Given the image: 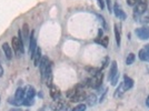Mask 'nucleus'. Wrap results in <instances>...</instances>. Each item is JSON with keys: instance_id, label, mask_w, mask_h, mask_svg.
I'll return each instance as SVG.
<instances>
[{"instance_id": "obj_1", "label": "nucleus", "mask_w": 149, "mask_h": 111, "mask_svg": "<svg viewBox=\"0 0 149 111\" xmlns=\"http://www.w3.org/2000/svg\"><path fill=\"white\" fill-rule=\"evenodd\" d=\"M102 79H104V74L98 72V74H93V78L87 79V82L85 85H87L88 87H91V88H95V89H98L102 85Z\"/></svg>"}, {"instance_id": "obj_2", "label": "nucleus", "mask_w": 149, "mask_h": 111, "mask_svg": "<svg viewBox=\"0 0 149 111\" xmlns=\"http://www.w3.org/2000/svg\"><path fill=\"white\" fill-rule=\"evenodd\" d=\"M147 10V2H138L136 6H135V9H134V18L138 19L140 17V15L143 13Z\"/></svg>"}, {"instance_id": "obj_3", "label": "nucleus", "mask_w": 149, "mask_h": 111, "mask_svg": "<svg viewBox=\"0 0 149 111\" xmlns=\"http://www.w3.org/2000/svg\"><path fill=\"white\" fill-rule=\"evenodd\" d=\"M135 33L140 40H147V39H149V27L137 28L135 30Z\"/></svg>"}, {"instance_id": "obj_4", "label": "nucleus", "mask_w": 149, "mask_h": 111, "mask_svg": "<svg viewBox=\"0 0 149 111\" xmlns=\"http://www.w3.org/2000/svg\"><path fill=\"white\" fill-rule=\"evenodd\" d=\"M36 49H37V39L35 37V32L32 31L30 35V40H29V55L31 58L35 55Z\"/></svg>"}, {"instance_id": "obj_5", "label": "nucleus", "mask_w": 149, "mask_h": 111, "mask_svg": "<svg viewBox=\"0 0 149 111\" xmlns=\"http://www.w3.org/2000/svg\"><path fill=\"white\" fill-rule=\"evenodd\" d=\"M49 63L50 62L47 57H42V58H41V61L39 63V69H40V74H41V78H42V79H44L46 70H47V67H48Z\"/></svg>"}, {"instance_id": "obj_6", "label": "nucleus", "mask_w": 149, "mask_h": 111, "mask_svg": "<svg viewBox=\"0 0 149 111\" xmlns=\"http://www.w3.org/2000/svg\"><path fill=\"white\" fill-rule=\"evenodd\" d=\"M72 92H74V94L71 97V101H74V102H78V101L86 99V93L82 90H76L74 89V91H72Z\"/></svg>"}, {"instance_id": "obj_7", "label": "nucleus", "mask_w": 149, "mask_h": 111, "mask_svg": "<svg viewBox=\"0 0 149 111\" xmlns=\"http://www.w3.org/2000/svg\"><path fill=\"white\" fill-rule=\"evenodd\" d=\"M25 97H26L25 89H22V88H18V89H17V91H16V93H15V99L18 101L20 105H22V101H24Z\"/></svg>"}, {"instance_id": "obj_8", "label": "nucleus", "mask_w": 149, "mask_h": 111, "mask_svg": "<svg viewBox=\"0 0 149 111\" xmlns=\"http://www.w3.org/2000/svg\"><path fill=\"white\" fill-rule=\"evenodd\" d=\"M113 12H115V16L120 19V20H126V13L117 3L113 6Z\"/></svg>"}, {"instance_id": "obj_9", "label": "nucleus", "mask_w": 149, "mask_h": 111, "mask_svg": "<svg viewBox=\"0 0 149 111\" xmlns=\"http://www.w3.org/2000/svg\"><path fill=\"white\" fill-rule=\"evenodd\" d=\"M2 50H3V53H5V56H6V58L8 60L13 59V48L8 43H3L2 44Z\"/></svg>"}, {"instance_id": "obj_10", "label": "nucleus", "mask_w": 149, "mask_h": 111, "mask_svg": "<svg viewBox=\"0 0 149 111\" xmlns=\"http://www.w3.org/2000/svg\"><path fill=\"white\" fill-rule=\"evenodd\" d=\"M118 67H117V62L116 61H112L111 65H110V71H109V74H108V78L109 80H111L112 78L118 74Z\"/></svg>"}, {"instance_id": "obj_11", "label": "nucleus", "mask_w": 149, "mask_h": 111, "mask_svg": "<svg viewBox=\"0 0 149 111\" xmlns=\"http://www.w3.org/2000/svg\"><path fill=\"white\" fill-rule=\"evenodd\" d=\"M123 85H124L125 90H126V91H128L129 89H131V88L134 87V80L131 79L130 77H128V76H125Z\"/></svg>"}, {"instance_id": "obj_12", "label": "nucleus", "mask_w": 149, "mask_h": 111, "mask_svg": "<svg viewBox=\"0 0 149 111\" xmlns=\"http://www.w3.org/2000/svg\"><path fill=\"white\" fill-rule=\"evenodd\" d=\"M41 58H42V57H41V49H40L39 47H37L35 55H33V57L31 58V59L33 60L35 66H39V63H40V61H41Z\"/></svg>"}, {"instance_id": "obj_13", "label": "nucleus", "mask_w": 149, "mask_h": 111, "mask_svg": "<svg viewBox=\"0 0 149 111\" xmlns=\"http://www.w3.org/2000/svg\"><path fill=\"white\" fill-rule=\"evenodd\" d=\"M50 96H51V98L54 99L55 101L56 100H60V91L57 89L56 87H50Z\"/></svg>"}, {"instance_id": "obj_14", "label": "nucleus", "mask_w": 149, "mask_h": 111, "mask_svg": "<svg viewBox=\"0 0 149 111\" xmlns=\"http://www.w3.org/2000/svg\"><path fill=\"white\" fill-rule=\"evenodd\" d=\"M139 22H140L141 25H147V24H149V10H146L145 12L140 15V17H139Z\"/></svg>"}, {"instance_id": "obj_15", "label": "nucleus", "mask_w": 149, "mask_h": 111, "mask_svg": "<svg viewBox=\"0 0 149 111\" xmlns=\"http://www.w3.org/2000/svg\"><path fill=\"white\" fill-rule=\"evenodd\" d=\"M35 94H36V90L32 86H28L26 89V97L25 98L28 99H33L35 98Z\"/></svg>"}, {"instance_id": "obj_16", "label": "nucleus", "mask_w": 149, "mask_h": 111, "mask_svg": "<svg viewBox=\"0 0 149 111\" xmlns=\"http://www.w3.org/2000/svg\"><path fill=\"white\" fill-rule=\"evenodd\" d=\"M65 105H65V102H63V101H61V100H56V101L51 105V108H52V110L59 111L60 109H62Z\"/></svg>"}, {"instance_id": "obj_17", "label": "nucleus", "mask_w": 149, "mask_h": 111, "mask_svg": "<svg viewBox=\"0 0 149 111\" xmlns=\"http://www.w3.org/2000/svg\"><path fill=\"white\" fill-rule=\"evenodd\" d=\"M138 56H139V59L140 60H143V61H149V53L145 49L140 50Z\"/></svg>"}, {"instance_id": "obj_18", "label": "nucleus", "mask_w": 149, "mask_h": 111, "mask_svg": "<svg viewBox=\"0 0 149 111\" xmlns=\"http://www.w3.org/2000/svg\"><path fill=\"white\" fill-rule=\"evenodd\" d=\"M115 28V37H116V42H117V46L120 47V42H121V38H120V31H119V27L118 25L113 26Z\"/></svg>"}, {"instance_id": "obj_19", "label": "nucleus", "mask_w": 149, "mask_h": 111, "mask_svg": "<svg viewBox=\"0 0 149 111\" xmlns=\"http://www.w3.org/2000/svg\"><path fill=\"white\" fill-rule=\"evenodd\" d=\"M21 32H22V38L24 40H27L29 38V26L25 24L22 26V29H21Z\"/></svg>"}, {"instance_id": "obj_20", "label": "nucleus", "mask_w": 149, "mask_h": 111, "mask_svg": "<svg viewBox=\"0 0 149 111\" xmlns=\"http://www.w3.org/2000/svg\"><path fill=\"white\" fill-rule=\"evenodd\" d=\"M86 100H87V103L89 105H95L97 103V97L95 94H89V96H87Z\"/></svg>"}, {"instance_id": "obj_21", "label": "nucleus", "mask_w": 149, "mask_h": 111, "mask_svg": "<svg viewBox=\"0 0 149 111\" xmlns=\"http://www.w3.org/2000/svg\"><path fill=\"white\" fill-rule=\"evenodd\" d=\"M135 55L134 53H129V55L127 56V59H126V65L127 66H130V65H132L134 63V61H135Z\"/></svg>"}, {"instance_id": "obj_22", "label": "nucleus", "mask_w": 149, "mask_h": 111, "mask_svg": "<svg viewBox=\"0 0 149 111\" xmlns=\"http://www.w3.org/2000/svg\"><path fill=\"white\" fill-rule=\"evenodd\" d=\"M96 42L100 43L101 46H104L105 48H107V46H108V37H104V38H98L97 40H96Z\"/></svg>"}, {"instance_id": "obj_23", "label": "nucleus", "mask_w": 149, "mask_h": 111, "mask_svg": "<svg viewBox=\"0 0 149 111\" xmlns=\"http://www.w3.org/2000/svg\"><path fill=\"white\" fill-rule=\"evenodd\" d=\"M125 91H126V90H125V88H124V85H123V82H121V83H120V86L118 87V88H117V90H116V93H115V97H120V96H121V94H123V93L125 92Z\"/></svg>"}, {"instance_id": "obj_24", "label": "nucleus", "mask_w": 149, "mask_h": 111, "mask_svg": "<svg viewBox=\"0 0 149 111\" xmlns=\"http://www.w3.org/2000/svg\"><path fill=\"white\" fill-rule=\"evenodd\" d=\"M33 103H35V100H33V99L25 98V99H24V101H22V105H27V107H29V105H32Z\"/></svg>"}, {"instance_id": "obj_25", "label": "nucleus", "mask_w": 149, "mask_h": 111, "mask_svg": "<svg viewBox=\"0 0 149 111\" xmlns=\"http://www.w3.org/2000/svg\"><path fill=\"white\" fill-rule=\"evenodd\" d=\"M86 109H87L86 105L81 103V105H78L77 107H74V109H72V111H86Z\"/></svg>"}, {"instance_id": "obj_26", "label": "nucleus", "mask_w": 149, "mask_h": 111, "mask_svg": "<svg viewBox=\"0 0 149 111\" xmlns=\"http://www.w3.org/2000/svg\"><path fill=\"white\" fill-rule=\"evenodd\" d=\"M118 79H119V72L116 74L113 78H112L111 80H110V82H111L112 86H116V85H117V82H118Z\"/></svg>"}, {"instance_id": "obj_27", "label": "nucleus", "mask_w": 149, "mask_h": 111, "mask_svg": "<svg viewBox=\"0 0 149 111\" xmlns=\"http://www.w3.org/2000/svg\"><path fill=\"white\" fill-rule=\"evenodd\" d=\"M137 3H138V1H137V0H127V5H128V6L135 7Z\"/></svg>"}, {"instance_id": "obj_28", "label": "nucleus", "mask_w": 149, "mask_h": 111, "mask_svg": "<svg viewBox=\"0 0 149 111\" xmlns=\"http://www.w3.org/2000/svg\"><path fill=\"white\" fill-rule=\"evenodd\" d=\"M8 102H9V103H11V105H20V103H19L18 101H17V100H16V99L15 98H10L9 99V100H8Z\"/></svg>"}, {"instance_id": "obj_29", "label": "nucleus", "mask_w": 149, "mask_h": 111, "mask_svg": "<svg viewBox=\"0 0 149 111\" xmlns=\"http://www.w3.org/2000/svg\"><path fill=\"white\" fill-rule=\"evenodd\" d=\"M98 1V6H99V8L102 10L104 8H105V2H104V0H97Z\"/></svg>"}, {"instance_id": "obj_30", "label": "nucleus", "mask_w": 149, "mask_h": 111, "mask_svg": "<svg viewBox=\"0 0 149 111\" xmlns=\"http://www.w3.org/2000/svg\"><path fill=\"white\" fill-rule=\"evenodd\" d=\"M106 1H107V6H108V10H109V12H112L111 0H106Z\"/></svg>"}, {"instance_id": "obj_31", "label": "nucleus", "mask_w": 149, "mask_h": 111, "mask_svg": "<svg viewBox=\"0 0 149 111\" xmlns=\"http://www.w3.org/2000/svg\"><path fill=\"white\" fill-rule=\"evenodd\" d=\"M108 60H109V59H108V57H107V58H105V61L102 62L101 69H104V68H106V67H107V65H108Z\"/></svg>"}, {"instance_id": "obj_32", "label": "nucleus", "mask_w": 149, "mask_h": 111, "mask_svg": "<svg viewBox=\"0 0 149 111\" xmlns=\"http://www.w3.org/2000/svg\"><path fill=\"white\" fill-rule=\"evenodd\" d=\"M3 74V68H2V66H1V63H0V77Z\"/></svg>"}, {"instance_id": "obj_33", "label": "nucleus", "mask_w": 149, "mask_h": 111, "mask_svg": "<svg viewBox=\"0 0 149 111\" xmlns=\"http://www.w3.org/2000/svg\"><path fill=\"white\" fill-rule=\"evenodd\" d=\"M143 49L146 50V51H147V52L149 53V43H148V44H146V46H145V48H143Z\"/></svg>"}, {"instance_id": "obj_34", "label": "nucleus", "mask_w": 149, "mask_h": 111, "mask_svg": "<svg viewBox=\"0 0 149 111\" xmlns=\"http://www.w3.org/2000/svg\"><path fill=\"white\" fill-rule=\"evenodd\" d=\"M9 111H21V109H19V108H13V109H10Z\"/></svg>"}, {"instance_id": "obj_35", "label": "nucleus", "mask_w": 149, "mask_h": 111, "mask_svg": "<svg viewBox=\"0 0 149 111\" xmlns=\"http://www.w3.org/2000/svg\"><path fill=\"white\" fill-rule=\"evenodd\" d=\"M59 111H69V109L67 108V107H63V108H62V109H60Z\"/></svg>"}, {"instance_id": "obj_36", "label": "nucleus", "mask_w": 149, "mask_h": 111, "mask_svg": "<svg viewBox=\"0 0 149 111\" xmlns=\"http://www.w3.org/2000/svg\"><path fill=\"white\" fill-rule=\"evenodd\" d=\"M146 105H147V107H149V96L146 99Z\"/></svg>"}, {"instance_id": "obj_37", "label": "nucleus", "mask_w": 149, "mask_h": 111, "mask_svg": "<svg viewBox=\"0 0 149 111\" xmlns=\"http://www.w3.org/2000/svg\"><path fill=\"white\" fill-rule=\"evenodd\" d=\"M39 111H45V109H44V108H42V109H40V110H39Z\"/></svg>"}, {"instance_id": "obj_38", "label": "nucleus", "mask_w": 149, "mask_h": 111, "mask_svg": "<svg viewBox=\"0 0 149 111\" xmlns=\"http://www.w3.org/2000/svg\"><path fill=\"white\" fill-rule=\"evenodd\" d=\"M137 1H138V2H139V0H137Z\"/></svg>"}, {"instance_id": "obj_39", "label": "nucleus", "mask_w": 149, "mask_h": 111, "mask_svg": "<svg viewBox=\"0 0 149 111\" xmlns=\"http://www.w3.org/2000/svg\"><path fill=\"white\" fill-rule=\"evenodd\" d=\"M0 100H1V98H0Z\"/></svg>"}, {"instance_id": "obj_40", "label": "nucleus", "mask_w": 149, "mask_h": 111, "mask_svg": "<svg viewBox=\"0 0 149 111\" xmlns=\"http://www.w3.org/2000/svg\"><path fill=\"white\" fill-rule=\"evenodd\" d=\"M27 111H28V110H27Z\"/></svg>"}]
</instances>
